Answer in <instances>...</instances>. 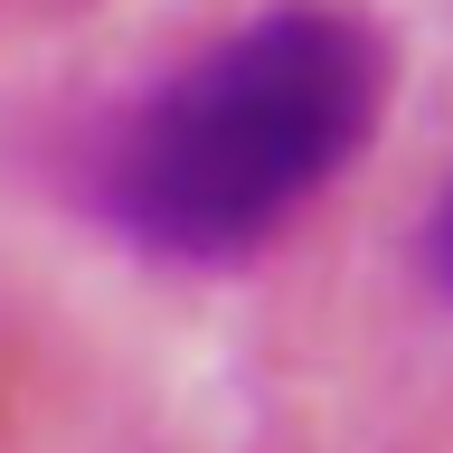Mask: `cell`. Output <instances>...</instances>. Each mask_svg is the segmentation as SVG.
Returning <instances> with one entry per match:
<instances>
[{"label":"cell","mask_w":453,"mask_h":453,"mask_svg":"<svg viewBox=\"0 0 453 453\" xmlns=\"http://www.w3.org/2000/svg\"><path fill=\"white\" fill-rule=\"evenodd\" d=\"M378 104V28L331 0H283L198 48L123 123L104 161V208L133 246L170 265H236L368 151Z\"/></svg>","instance_id":"cell-1"},{"label":"cell","mask_w":453,"mask_h":453,"mask_svg":"<svg viewBox=\"0 0 453 453\" xmlns=\"http://www.w3.org/2000/svg\"><path fill=\"white\" fill-rule=\"evenodd\" d=\"M434 274L453 283V198H444V218H434Z\"/></svg>","instance_id":"cell-2"}]
</instances>
